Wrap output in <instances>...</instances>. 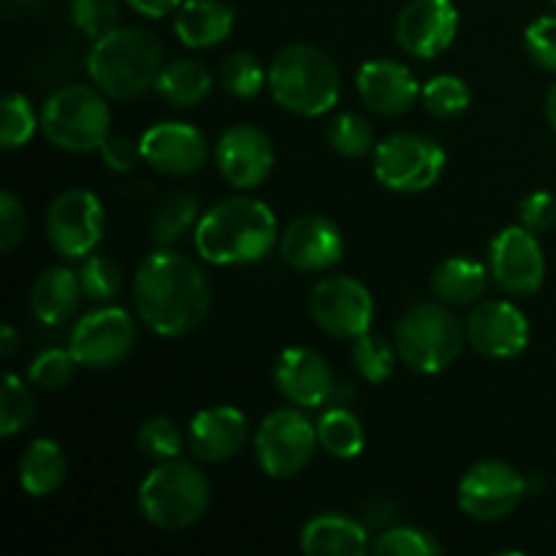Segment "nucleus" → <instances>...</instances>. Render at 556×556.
<instances>
[{"label": "nucleus", "mask_w": 556, "mask_h": 556, "mask_svg": "<svg viewBox=\"0 0 556 556\" xmlns=\"http://www.w3.org/2000/svg\"><path fill=\"white\" fill-rule=\"evenodd\" d=\"M79 282L85 299L96 304H109L119 296L125 277L117 261L103 253H90L87 258H81Z\"/></svg>", "instance_id": "72a5a7b5"}, {"label": "nucleus", "mask_w": 556, "mask_h": 556, "mask_svg": "<svg viewBox=\"0 0 556 556\" xmlns=\"http://www.w3.org/2000/svg\"><path fill=\"white\" fill-rule=\"evenodd\" d=\"M255 462L277 481L299 476L318 451V429L302 407H280L261 421L253 438Z\"/></svg>", "instance_id": "1a4fd4ad"}, {"label": "nucleus", "mask_w": 556, "mask_h": 556, "mask_svg": "<svg viewBox=\"0 0 556 556\" xmlns=\"http://www.w3.org/2000/svg\"><path fill=\"white\" fill-rule=\"evenodd\" d=\"M195 253L215 266H250L280 244L275 212L253 195H231L201 215L193 231Z\"/></svg>", "instance_id": "f03ea898"}, {"label": "nucleus", "mask_w": 556, "mask_h": 556, "mask_svg": "<svg viewBox=\"0 0 556 556\" xmlns=\"http://www.w3.org/2000/svg\"><path fill=\"white\" fill-rule=\"evenodd\" d=\"M467 342L465 324L443 302H418L394 326L396 356L410 372L440 375L454 367Z\"/></svg>", "instance_id": "39448f33"}, {"label": "nucleus", "mask_w": 556, "mask_h": 556, "mask_svg": "<svg viewBox=\"0 0 556 556\" xmlns=\"http://www.w3.org/2000/svg\"><path fill=\"white\" fill-rule=\"evenodd\" d=\"M147 166L166 177H190L210 161V141L195 125L166 119L147 128L139 139Z\"/></svg>", "instance_id": "a211bd4d"}, {"label": "nucleus", "mask_w": 556, "mask_h": 556, "mask_svg": "<svg viewBox=\"0 0 556 556\" xmlns=\"http://www.w3.org/2000/svg\"><path fill=\"white\" fill-rule=\"evenodd\" d=\"M519 223L532 233H546L556 226V195L548 190H532L519 201Z\"/></svg>", "instance_id": "37998d69"}, {"label": "nucleus", "mask_w": 556, "mask_h": 556, "mask_svg": "<svg viewBox=\"0 0 556 556\" xmlns=\"http://www.w3.org/2000/svg\"><path fill=\"white\" fill-rule=\"evenodd\" d=\"M277 250L291 269L302 275H318L340 264L345 255V237L329 217L304 215L280 233Z\"/></svg>", "instance_id": "6ab92c4d"}, {"label": "nucleus", "mask_w": 556, "mask_h": 556, "mask_svg": "<svg viewBox=\"0 0 556 556\" xmlns=\"http://www.w3.org/2000/svg\"><path fill=\"white\" fill-rule=\"evenodd\" d=\"M41 130L49 144L63 152H98L112 136L109 98L96 85L60 87L43 101Z\"/></svg>", "instance_id": "0eeeda50"}, {"label": "nucleus", "mask_w": 556, "mask_h": 556, "mask_svg": "<svg viewBox=\"0 0 556 556\" xmlns=\"http://www.w3.org/2000/svg\"><path fill=\"white\" fill-rule=\"evenodd\" d=\"M489 271L500 291L508 296H532L546 280V255L538 233L530 228L508 226L489 244Z\"/></svg>", "instance_id": "4468645a"}, {"label": "nucleus", "mask_w": 556, "mask_h": 556, "mask_svg": "<svg viewBox=\"0 0 556 556\" xmlns=\"http://www.w3.org/2000/svg\"><path fill=\"white\" fill-rule=\"evenodd\" d=\"M106 231L101 199L87 188H68L54 195L47 212V239L60 258L81 261L96 253Z\"/></svg>", "instance_id": "9d476101"}, {"label": "nucleus", "mask_w": 556, "mask_h": 556, "mask_svg": "<svg viewBox=\"0 0 556 556\" xmlns=\"http://www.w3.org/2000/svg\"><path fill=\"white\" fill-rule=\"evenodd\" d=\"M212 87H215V76L195 58L168 60L155 81L157 98L174 109L199 106L212 96Z\"/></svg>", "instance_id": "cd10ccee"}, {"label": "nucleus", "mask_w": 556, "mask_h": 556, "mask_svg": "<svg viewBox=\"0 0 556 556\" xmlns=\"http://www.w3.org/2000/svg\"><path fill=\"white\" fill-rule=\"evenodd\" d=\"M269 92L286 112L299 117H324L340 101V68L324 49L313 43H291L271 60Z\"/></svg>", "instance_id": "20e7f679"}, {"label": "nucleus", "mask_w": 556, "mask_h": 556, "mask_svg": "<svg viewBox=\"0 0 556 556\" xmlns=\"http://www.w3.org/2000/svg\"><path fill=\"white\" fill-rule=\"evenodd\" d=\"M71 22L87 38H101L119 27L117 0H71Z\"/></svg>", "instance_id": "a19ab883"}, {"label": "nucleus", "mask_w": 556, "mask_h": 556, "mask_svg": "<svg viewBox=\"0 0 556 556\" xmlns=\"http://www.w3.org/2000/svg\"><path fill=\"white\" fill-rule=\"evenodd\" d=\"M318 429V443L334 459H356L362 456L364 445H367V432L364 424L358 421L356 413L348 407H331L315 424Z\"/></svg>", "instance_id": "c85d7f7f"}, {"label": "nucleus", "mask_w": 556, "mask_h": 556, "mask_svg": "<svg viewBox=\"0 0 556 556\" xmlns=\"http://www.w3.org/2000/svg\"><path fill=\"white\" fill-rule=\"evenodd\" d=\"M41 114H36L30 98L22 92H9L3 98V123H0V147L5 152L20 150L36 136Z\"/></svg>", "instance_id": "c9c22d12"}, {"label": "nucleus", "mask_w": 556, "mask_h": 556, "mask_svg": "<svg viewBox=\"0 0 556 556\" xmlns=\"http://www.w3.org/2000/svg\"><path fill=\"white\" fill-rule=\"evenodd\" d=\"M217 81L231 98L250 101L269 85V71H264L255 54L233 52L223 58L220 68H217Z\"/></svg>", "instance_id": "7c9ffc66"}, {"label": "nucleus", "mask_w": 556, "mask_h": 556, "mask_svg": "<svg viewBox=\"0 0 556 556\" xmlns=\"http://www.w3.org/2000/svg\"><path fill=\"white\" fill-rule=\"evenodd\" d=\"M546 117H548V125H552L556 134V81L546 92Z\"/></svg>", "instance_id": "09e8293b"}, {"label": "nucleus", "mask_w": 556, "mask_h": 556, "mask_svg": "<svg viewBox=\"0 0 556 556\" xmlns=\"http://www.w3.org/2000/svg\"><path fill=\"white\" fill-rule=\"evenodd\" d=\"M233 9L223 0H182L174 11V33L188 49H212L226 41L233 30Z\"/></svg>", "instance_id": "b1692460"}, {"label": "nucleus", "mask_w": 556, "mask_h": 556, "mask_svg": "<svg viewBox=\"0 0 556 556\" xmlns=\"http://www.w3.org/2000/svg\"><path fill=\"white\" fill-rule=\"evenodd\" d=\"M299 548L307 556H362L369 552V535L362 521L326 510L304 521Z\"/></svg>", "instance_id": "5701e85b"}, {"label": "nucleus", "mask_w": 556, "mask_h": 556, "mask_svg": "<svg viewBox=\"0 0 556 556\" xmlns=\"http://www.w3.org/2000/svg\"><path fill=\"white\" fill-rule=\"evenodd\" d=\"M525 49L538 68L556 74V16H538L525 30Z\"/></svg>", "instance_id": "79ce46f5"}, {"label": "nucleus", "mask_w": 556, "mask_h": 556, "mask_svg": "<svg viewBox=\"0 0 556 556\" xmlns=\"http://www.w3.org/2000/svg\"><path fill=\"white\" fill-rule=\"evenodd\" d=\"M351 358L356 372L362 375L367 383H375V386L386 383V380L394 375L396 362H400V356H396V345H391L386 337L372 334V331H367V334L353 340Z\"/></svg>", "instance_id": "2f4dec72"}, {"label": "nucleus", "mask_w": 556, "mask_h": 556, "mask_svg": "<svg viewBox=\"0 0 556 556\" xmlns=\"http://www.w3.org/2000/svg\"><path fill=\"white\" fill-rule=\"evenodd\" d=\"M25 204L11 190H3L0 193V250L3 253H11L25 239Z\"/></svg>", "instance_id": "c03bdc74"}, {"label": "nucleus", "mask_w": 556, "mask_h": 556, "mask_svg": "<svg viewBox=\"0 0 556 556\" xmlns=\"http://www.w3.org/2000/svg\"><path fill=\"white\" fill-rule=\"evenodd\" d=\"M275 144L255 125H231L215 144V166L220 177L239 193L255 190L275 168Z\"/></svg>", "instance_id": "dca6fc26"}, {"label": "nucleus", "mask_w": 556, "mask_h": 556, "mask_svg": "<svg viewBox=\"0 0 556 556\" xmlns=\"http://www.w3.org/2000/svg\"><path fill=\"white\" fill-rule=\"evenodd\" d=\"M201 206L199 199L190 193H177L172 199L163 201L157 206V212L150 220V237L152 242L161 244V248H172L174 242L185 237L188 231H195L201 220Z\"/></svg>", "instance_id": "c756f323"}, {"label": "nucleus", "mask_w": 556, "mask_h": 556, "mask_svg": "<svg viewBox=\"0 0 556 556\" xmlns=\"http://www.w3.org/2000/svg\"><path fill=\"white\" fill-rule=\"evenodd\" d=\"M76 358L71 353V348H47V351L38 353L30 362V369H27V378L36 389L41 391H60L74 380L76 372Z\"/></svg>", "instance_id": "58836bf2"}, {"label": "nucleus", "mask_w": 556, "mask_h": 556, "mask_svg": "<svg viewBox=\"0 0 556 556\" xmlns=\"http://www.w3.org/2000/svg\"><path fill=\"white\" fill-rule=\"evenodd\" d=\"M530 492L527 478L514 465L500 459L476 462L462 476L456 489V503L462 514L476 521H500L514 514Z\"/></svg>", "instance_id": "f8f14e48"}, {"label": "nucleus", "mask_w": 556, "mask_h": 556, "mask_svg": "<svg viewBox=\"0 0 556 556\" xmlns=\"http://www.w3.org/2000/svg\"><path fill=\"white\" fill-rule=\"evenodd\" d=\"M139 510L157 530H188L210 510L212 489L204 472L185 459L157 462L139 486Z\"/></svg>", "instance_id": "423d86ee"}, {"label": "nucleus", "mask_w": 556, "mask_h": 556, "mask_svg": "<svg viewBox=\"0 0 556 556\" xmlns=\"http://www.w3.org/2000/svg\"><path fill=\"white\" fill-rule=\"evenodd\" d=\"M271 375L282 400L302 410H315L334 394V372L326 358L309 348H286L277 356Z\"/></svg>", "instance_id": "aec40b11"}, {"label": "nucleus", "mask_w": 556, "mask_h": 556, "mask_svg": "<svg viewBox=\"0 0 556 556\" xmlns=\"http://www.w3.org/2000/svg\"><path fill=\"white\" fill-rule=\"evenodd\" d=\"M489 277H492V271L486 264L467 258V255H454L432 271L429 288H432L434 299L448 304V307H470L483 299Z\"/></svg>", "instance_id": "a878e982"}, {"label": "nucleus", "mask_w": 556, "mask_h": 556, "mask_svg": "<svg viewBox=\"0 0 556 556\" xmlns=\"http://www.w3.org/2000/svg\"><path fill=\"white\" fill-rule=\"evenodd\" d=\"M467 345L483 358L508 362L530 345V320L508 299L478 302L465 320Z\"/></svg>", "instance_id": "2eb2a0df"}, {"label": "nucleus", "mask_w": 556, "mask_h": 556, "mask_svg": "<svg viewBox=\"0 0 556 556\" xmlns=\"http://www.w3.org/2000/svg\"><path fill=\"white\" fill-rule=\"evenodd\" d=\"M9 3H14V5H27V9H30V5H38V3H41V0H9Z\"/></svg>", "instance_id": "8fccbe9b"}, {"label": "nucleus", "mask_w": 556, "mask_h": 556, "mask_svg": "<svg viewBox=\"0 0 556 556\" xmlns=\"http://www.w3.org/2000/svg\"><path fill=\"white\" fill-rule=\"evenodd\" d=\"M98 152L103 157V166L117 174L134 172L139 166V161H144L141 157V144L139 141H130L128 136H109Z\"/></svg>", "instance_id": "a18cd8bd"}, {"label": "nucleus", "mask_w": 556, "mask_h": 556, "mask_svg": "<svg viewBox=\"0 0 556 556\" xmlns=\"http://www.w3.org/2000/svg\"><path fill=\"white\" fill-rule=\"evenodd\" d=\"M552 3H554V9H556V0H552Z\"/></svg>", "instance_id": "3c124183"}, {"label": "nucleus", "mask_w": 556, "mask_h": 556, "mask_svg": "<svg viewBox=\"0 0 556 556\" xmlns=\"http://www.w3.org/2000/svg\"><path fill=\"white\" fill-rule=\"evenodd\" d=\"M68 476V456L60 443L38 438L20 456V486L30 497H49L58 492Z\"/></svg>", "instance_id": "bb28decb"}, {"label": "nucleus", "mask_w": 556, "mask_h": 556, "mask_svg": "<svg viewBox=\"0 0 556 556\" xmlns=\"http://www.w3.org/2000/svg\"><path fill=\"white\" fill-rule=\"evenodd\" d=\"M134 307L147 329L177 340L199 329L210 315V280L190 255L157 248L136 269Z\"/></svg>", "instance_id": "f257e3e1"}, {"label": "nucleus", "mask_w": 556, "mask_h": 556, "mask_svg": "<svg viewBox=\"0 0 556 556\" xmlns=\"http://www.w3.org/2000/svg\"><path fill=\"white\" fill-rule=\"evenodd\" d=\"M356 92L369 112L380 114V117H402L416 106L421 87L405 63L378 58L358 68Z\"/></svg>", "instance_id": "412c9836"}, {"label": "nucleus", "mask_w": 556, "mask_h": 556, "mask_svg": "<svg viewBox=\"0 0 556 556\" xmlns=\"http://www.w3.org/2000/svg\"><path fill=\"white\" fill-rule=\"evenodd\" d=\"M79 271L65 266H49L36 277L30 288V309L38 324L60 326L79 309L81 302Z\"/></svg>", "instance_id": "393cba45"}, {"label": "nucleus", "mask_w": 556, "mask_h": 556, "mask_svg": "<svg viewBox=\"0 0 556 556\" xmlns=\"http://www.w3.org/2000/svg\"><path fill=\"white\" fill-rule=\"evenodd\" d=\"M136 345V326L128 309L103 304L76 320L71 331V353L87 369H112L130 356Z\"/></svg>", "instance_id": "ddd939ff"}, {"label": "nucleus", "mask_w": 556, "mask_h": 556, "mask_svg": "<svg viewBox=\"0 0 556 556\" xmlns=\"http://www.w3.org/2000/svg\"><path fill=\"white\" fill-rule=\"evenodd\" d=\"M326 141L331 150L342 157H364L375 150V134L372 125L356 112L337 114L326 128Z\"/></svg>", "instance_id": "f704fd0d"}, {"label": "nucleus", "mask_w": 556, "mask_h": 556, "mask_svg": "<svg viewBox=\"0 0 556 556\" xmlns=\"http://www.w3.org/2000/svg\"><path fill=\"white\" fill-rule=\"evenodd\" d=\"M163 65V43L144 27H114L87 52L92 85L112 101H134L155 90Z\"/></svg>", "instance_id": "7ed1b4c3"}, {"label": "nucleus", "mask_w": 556, "mask_h": 556, "mask_svg": "<svg viewBox=\"0 0 556 556\" xmlns=\"http://www.w3.org/2000/svg\"><path fill=\"white\" fill-rule=\"evenodd\" d=\"M248 443V418L231 405H212L195 413L188 427V448L201 465L233 459Z\"/></svg>", "instance_id": "4be33fe9"}, {"label": "nucleus", "mask_w": 556, "mask_h": 556, "mask_svg": "<svg viewBox=\"0 0 556 556\" xmlns=\"http://www.w3.org/2000/svg\"><path fill=\"white\" fill-rule=\"evenodd\" d=\"M16 348H20V337H16L14 326H3V329H0V356H14Z\"/></svg>", "instance_id": "de8ad7c7"}, {"label": "nucleus", "mask_w": 556, "mask_h": 556, "mask_svg": "<svg viewBox=\"0 0 556 556\" xmlns=\"http://www.w3.org/2000/svg\"><path fill=\"white\" fill-rule=\"evenodd\" d=\"M472 92L465 79L454 74L432 76L427 85L421 87V103L432 117L438 119H456L470 109Z\"/></svg>", "instance_id": "473e14b6"}, {"label": "nucleus", "mask_w": 556, "mask_h": 556, "mask_svg": "<svg viewBox=\"0 0 556 556\" xmlns=\"http://www.w3.org/2000/svg\"><path fill=\"white\" fill-rule=\"evenodd\" d=\"M125 3L147 20H163V16L174 14L182 5V0H125Z\"/></svg>", "instance_id": "49530a36"}, {"label": "nucleus", "mask_w": 556, "mask_h": 556, "mask_svg": "<svg viewBox=\"0 0 556 556\" xmlns=\"http://www.w3.org/2000/svg\"><path fill=\"white\" fill-rule=\"evenodd\" d=\"M445 166V150L424 134H391L372 150L375 179L391 193H424L440 182Z\"/></svg>", "instance_id": "6e6552de"}, {"label": "nucleus", "mask_w": 556, "mask_h": 556, "mask_svg": "<svg viewBox=\"0 0 556 556\" xmlns=\"http://www.w3.org/2000/svg\"><path fill=\"white\" fill-rule=\"evenodd\" d=\"M372 554L378 556H438L443 546L434 541L429 532L416 530V527H389L380 532L378 541L372 543Z\"/></svg>", "instance_id": "ea45409f"}, {"label": "nucleus", "mask_w": 556, "mask_h": 556, "mask_svg": "<svg viewBox=\"0 0 556 556\" xmlns=\"http://www.w3.org/2000/svg\"><path fill=\"white\" fill-rule=\"evenodd\" d=\"M182 432L166 416L147 418L139 427V432H136V448H139L141 456H147L152 462L177 459L179 451H182Z\"/></svg>", "instance_id": "4c0bfd02"}, {"label": "nucleus", "mask_w": 556, "mask_h": 556, "mask_svg": "<svg viewBox=\"0 0 556 556\" xmlns=\"http://www.w3.org/2000/svg\"><path fill=\"white\" fill-rule=\"evenodd\" d=\"M309 315L324 334L334 340H356L372 326L375 299L356 277L329 275L309 291Z\"/></svg>", "instance_id": "9b49d317"}, {"label": "nucleus", "mask_w": 556, "mask_h": 556, "mask_svg": "<svg viewBox=\"0 0 556 556\" xmlns=\"http://www.w3.org/2000/svg\"><path fill=\"white\" fill-rule=\"evenodd\" d=\"M36 418V400L30 389L14 372L3 375V396H0V438H14L25 432Z\"/></svg>", "instance_id": "e433bc0d"}, {"label": "nucleus", "mask_w": 556, "mask_h": 556, "mask_svg": "<svg viewBox=\"0 0 556 556\" xmlns=\"http://www.w3.org/2000/svg\"><path fill=\"white\" fill-rule=\"evenodd\" d=\"M396 43L405 54L432 60L448 52L459 33V9L454 0H410L396 16Z\"/></svg>", "instance_id": "f3484780"}]
</instances>
